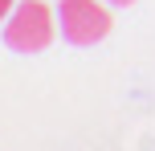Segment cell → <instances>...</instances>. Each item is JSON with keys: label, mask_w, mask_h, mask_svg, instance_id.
<instances>
[{"label": "cell", "mask_w": 155, "mask_h": 151, "mask_svg": "<svg viewBox=\"0 0 155 151\" xmlns=\"http://www.w3.org/2000/svg\"><path fill=\"white\" fill-rule=\"evenodd\" d=\"M57 8L45 0H16V8L4 21V45L16 53H45L57 37Z\"/></svg>", "instance_id": "obj_1"}, {"label": "cell", "mask_w": 155, "mask_h": 151, "mask_svg": "<svg viewBox=\"0 0 155 151\" xmlns=\"http://www.w3.org/2000/svg\"><path fill=\"white\" fill-rule=\"evenodd\" d=\"M57 25H61V37L70 45H98L110 33V8L106 0H61L57 4Z\"/></svg>", "instance_id": "obj_2"}, {"label": "cell", "mask_w": 155, "mask_h": 151, "mask_svg": "<svg viewBox=\"0 0 155 151\" xmlns=\"http://www.w3.org/2000/svg\"><path fill=\"white\" fill-rule=\"evenodd\" d=\"M16 8V0H0V21H8V12Z\"/></svg>", "instance_id": "obj_3"}, {"label": "cell", "mask_w": 155, "mask_h": 151, "mask_svg": "<svg viewBox=\"0 0 155 151\" xmlns=\"http://www.w3.org/2000/svg\"><path fill=\"white\" fill-rule=\"evenodd\" d=\"M106 4H135V0H106Z\"/></svg>", "instance_id": "obj_4"}]
</instances>
